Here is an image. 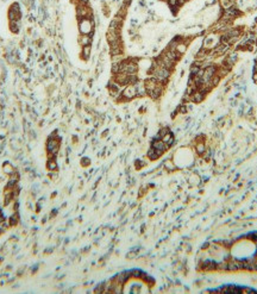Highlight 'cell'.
<instances>
[{
    "mask_svg": "<svg viewBox=\"0 0 257 294\" xmlns=\"http://www.w3.org/2000/svg\"><path fill=\"white\" fill-rule=\"evenodd\" d=\"M91 51H92L91 45H87V46H82V52H81V56H82V58H85V60H88V58H89V56H91Z\"/></svg>",
    "mask_w": 257,
    "mask_h": 294,
    "instance_id": "5",
    "label": "cell"
},
{
    "mask_svg": "<svg viewBox=\"0 0 257 294\" xmlns=\"http://www.w3.org/2000/svg\"><path fill=\"white\" fill-rule=\"evenodd\" d=\"M92 42H93V36H91V35H81L79 37V44L81 46L92 45Z\"/></svg>",
    "mask_w": 257,
    "mask_h": 294,
    "instance_id": "2",
    "label": "cell"
},
{
    "mask_svg": "<svg viewBox=\"0 0 257 294\" xmlns=\"http://www.w3.org/2000/svg\"><path fill=\"white\" fill-rule=\"evenodd\" d=\"M79 31L81 35H91L94 34V19H80L79 20Z\"/></svg>",
    "mask_w": 257,
    "mask_h": 294,
    "instance_id": "1",
    "label": "cell"
},
{
    "mask_svg": "<svg viewBox=\"0 0 257 294\" xmlns=\"http://www.w3.org/2000/svg\"><path fill=\"white\" fill-rule=\"evenodd\" d=\"M8 220V224H10V226H16L18 223V213H14V215H12L11 217H10V219H7Z\"/></svg>",
    "mask_w": 257,
    "mask_h": 294,
    "instance_id": "7",
    "label": "cell"
},
{
    "mask_svg": "<svg viewBox=\"0 0 257 294\" xmlns=\"http://www.w3.org/2000/svg\"><path fill=\"white\" fill-rule=\"evenodd\" d=\"M236 5V0H218V6L222 10H226Z\"/></svg>",
    "mask_w": 257,
    "mask_h": 294,
    "instance_id": "3",
    "label": "cell"
},
{
    "mask_svg": "<svg viewBox=\"0 0 257 294\" xmlns=\"http://www.w3.org/2000/svg\"><path fill=\"white\" fill-rule=\"evenodd\" d=\"M10 29H11L12 32H14V34H17L18 31H19V22H10Z\"/></svg>",
    "mask_w": 257,
    "mask_h": 294,
    "instance_id": "8",
    "label": "cell"
},
{
    "mask_svg": "<svg viewBox=\"0 0 257 294\" xmlns=\"http://www.w3.org/2000/svg\"><path fill=\"white\" fill-rule=\"evenodd\" d=\"M3 169H4V172H5L6 174H8V175H12L13 173H16V172H14V168H13V167H12L10 163H5V164H4Z\"/></svg>",
    "mask_w": 257,
    "mask_h": 294,
    "instance_id": "6",
    "label": "cell"
},
{
    "mask_svg": "<svg viewBox=\"0 0 257 294\" xmlns=\"http://www.w3.org/2000/svg\"><path fill=\"white\" fill-rule=\"evenodd\" d=\"M46 168H48V170H50V172H55V170L57 169L56 160H55V158H49L48 162H46Z\"/></svg>",
    "mask_w": 257,
    "mask_h": 294,
    "instance_id": "4",
    "label": "cell"
}]
</instances>
